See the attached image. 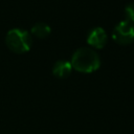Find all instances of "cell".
<instances>
[{"label": "cell", "instance_id": "cell-3", "mask_svg": "<svg viewBox=\"0 0 134 134\" xmlns=\"http://www.w3.org/2000/svg\"><path fill=\"white\" fill-rule=\"evenodd\" d=\"M112 38L116 43L121 45L132 43L134 41V24L127 20L119 22L112 32Z\"/></svg>", "mask_w": 134, "mask_h": 134}, {"label": "cell", "instance_id": "cell-6", "mask_svg": "<svg viewBox=\"0 0 134 134\" xmlns=\"http://www.w3.org/2000/svg\"><path fill=\"white\" fill-rule=\"evenodd\" d=\"M31 32L35 37L40 38V39H44L50 34V27L45 23H37L32 26Z\"/></svg>", "mask_w": 134, "mask_h": 134}, {"label": "cell", "instance_id": "cell-4", "mask_svg": "<svg viewBox=\"0 0 134 134\" xmlns=\"http://www.w3.org/2000/svg\"><path fill=\"white\" fill-rule=\"evenodd\" d=\"M87 42L90 46H93L95 48H103L107 42V35L103 28L95 27L89 31Z\"/></svg>", "mask_w": 134, "mask_h": 134}, {"label": "cell", "instance_id": "cell-2", "mask_svg": "<svg viewBox=\"0 0 134 134\" xmlns=\"http://www.w3.org/2000/svg\"><path fill=\"white\" fill-rule=\"evenodd\" d=\"M7 47L16 53H24L29 50L31 46V38L29 34L23 29H10L5 38Z\"/></svg>", "mask_w": 134, "mask_h": 134}, {"label": "cell", "instance_id": "cell-1", "mask_svg": "<svg viewBox=\"0 0 134 134\" xmlns=\"http://www.w3.org/2000/svg\"><path fill=\"white\" fill-rule=\"evenodd\" d=\"M100 65V60L97 53L90 48H80L72 57L71 66L75 70L84 73H90L98 69Z\"/></svg>", "mask_w": 134, "mask_h": 134}, {"label": "cell", "instance_id": "cell-7", "mask_svg": "<svg viewBox=\"0 0 134 134\" xmlns=\"http://www.w3.org/2000/svg\"><path fill=\"white\" fill-rule=\"evenodd\" d=\"M125 15H126L127 21L134 23V3L127 5V7L125 8Z\"/></svg>", "mask_w": 134, "mask_h": 134}, {"label": "cell", "instance_id": "cell-5", "mask_svg": "<svg viewBox=\"0 0 134 134\" xmlns=\"http://www.w3.org/2000/svg\"><path fill=\"white\" fill-rule=\"evenodd\" d=\"M72 70L71 63L68 61H58L52 68V72L58 77H67Z\"/></svg>", "mask_w": 134, "mask_h": 134}]
</instances>
